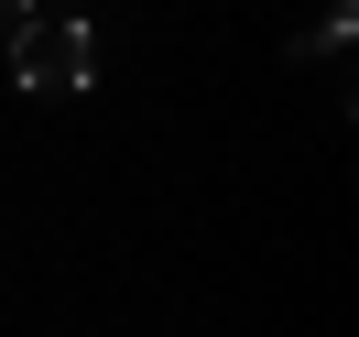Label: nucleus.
I'll return each mask as SVG.
<instances>
[{
	"label": "nucleus",
	"mask_w": 359,
	"mask_h": 337,
	"mask_svg": "<svg viewBox=\"0 0 359 337\" xmlns=\"http://www.w3.org/2000/svg\"><path fill=\"white\" fill-rule=\"evenodd\" d=\"M11 88H33V98H76V88H98V33L76 22V11H44V22H11Z\"/></svg>",
	"instance_id": "1"
},
{
	"label": "nucleus",
	"mask_w": 359,
	"mask_h": 337,
	"mask_svg": "<svg viewBox=\"0 0 359 337\" xmlns=\"http://www.w3.org/2000/svg\"><path fill=\"white\" fill-rule=\"evenodd\" d=\"M348 22H359L348 0H327V22H316V33H305V44H294V55H337V44H348Z\"/></svg>",
	"instance_id": "2"
},
{
	"label": "nucleus",
	"mask_w": 359,
	"mask_h": 337,
	"mask_svg": "<svg viewBox=\"0 0 359 337\" xmlns=\"http://www.w3.org/2000/svg\"><path fill=\"white\" fill-rule=\"evenodd\" d=\"M0 11H11V22H22V11H33V0H0Z\"/></svg>",
	"instance_id": "3"
}]
</instances>
